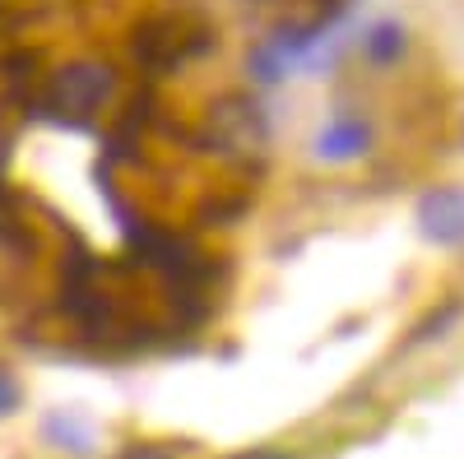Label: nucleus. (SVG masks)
Instances as JSON below:
<instances>
[{"instance_id":"nucleus-1","label":"nucleus","mask_w":464,"mask_h":459,"mask_svg":"<svg viewBox=\"0 0 464 459\" xmlns=\"http://www.w3.org/2000/svg\"><path fill=\"white\" fill-rule=\"evenodd\" d=\"M43 436H52V441H61V445H70V450H89L93 445V436L84 432V427H65L61 417H52V423L43 427Z\"/></svg>"},{"instance_id":"nucleus-2","label":"nucleus","mask_w":464,"mask_h":459,"mask_svg":"<svg viewBox=\"0 0 464 459\" xmlns=\"http://www.w3.org/2000/svg\"><path fill=\"white\" fill-rule=\"evenodd\" d=\"M19 404V390H14V380L10 376H0V413H10Z\"/></svg>"}]
</instances>
